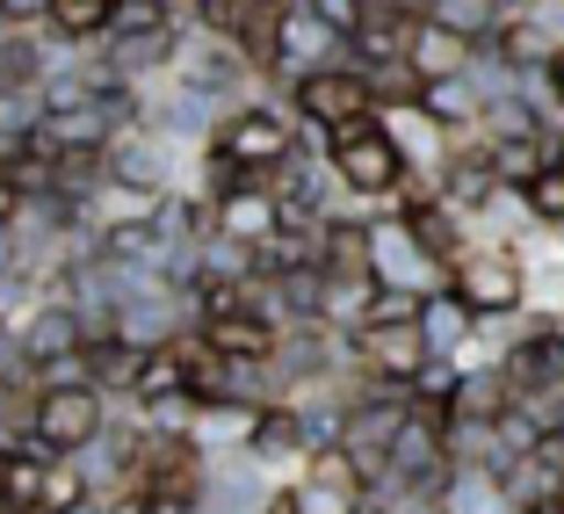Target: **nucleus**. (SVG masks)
Segmentation results:
<instances>
[{
    "label": "nucleus",
    "instance_id": "29",
    "mask_svg": "<svg viewBox=\"0 0 564 514\" xmlns=\"http://www.w3.org/2000/svg\"><path fill=\"white\" fill-rule=\"evenodd\" d=\"M51 0H0V30H44Z\"/></svg>",
    "mask_w": 564,
    "mask_h": 514
},
{
    "label": "nucleus",
    "instance_id": "12",
    "mask_svg": "<svg viewBox=\"0 0 564 514\" xmlns=\"http://www.w3.org/2000/svg\"><path fill=\"white\" fill-rule=\"evenodd\" d=\"M304 457H312V435H304V414L297 406H261V420H253V442H247V464H261L268 479H297Z\"/></svg>",
    "mask_w": 564,
    "mask_h": 514
},
{
    "label": "nucleus",
    "instance_id": "5",
    "mask_svg": "<svg viewBox=\"0 0 564 514\" xmlns=\"http://www.w3.org/2000/svg\"><path fill=\"white\" fill-rule=\"evenodd\" d=\"M492 363L507 370L514 398H535V392H550V384H564V312H543V304H529L514 326L499 333Z\"/></svg>",
    "mask_w": 564,
    "mask_h": 514
},
{
    "label": "nucleus",
    "instance_id": "34",
    "mask_svg": "<svg viewBox=\"0 0 564 514\" xmlns=\"http://www.w3.org/2000/svg\"><path fill=\"white\" fill-rule=\"evenodd\" d=\"M261 514H297V493H290V479H282L275 493H268V507H261Z\"/></svg>",
    "mask_w": 564,
    "mask_h": 514
},
{
    "label": "nucleus",
    "instance_id": "7",
    "mask_svg": "<svg viewBox=\"0 0 564 514\" xmlns=\"http://www.w3.org/2000/svg\"><path fill=\"white\" fill-rule=\"evenodd\" d=\"M326 66H348V36H333L304 0H290V15H282V30H275V66H268L261 87L268 95H290L304 73H326Z\"/></svg>",
    "mask_w": 564,
    "mask_h": 514
},
{
    "label": "nucleus",
    "instance_id": "2",
    "mask_svg": "<svg viewBox=\"0 0 564 514\" xmlns=\"http://www.w3.org/2000/svg\"><path fill=\"white\" fill-rule=\"evenodd\" d=\"M210 146L225 152V160H239L253 182H275L282 160L304 146V124L290 117V101H282V95H247V101H232V109L217 117Z\"/></svg>",
    "mask_w": 564,
    "mask_h": 514
},
{
    "label": "nucleus",
    "instance_id": "33",
    "mask_svg": "<svg viewBox=\"0 0 564 514\" xmlns=\"http://www.w3.org/2000/svg\"><path fill=\"white\" fill-rule=\"evenodd\" d=\"M196 8H203V22H210V30H217V22H232L239 8H247V0H196Z\"/></svg>",
    "mask_w": 564,
    "mask_h": 514
},
{
    "label": "nucleus",
    "instance_id": "28",
    "mask_svg": "<svg viewBox=\"0 0 564 514\" xmlns=\"http://www.w3.org/2000/svg\"><path fill=\"white\" fill-rule=\"evenodd\" d=\"M304 8H312L333 36H355V30H362V15H369V0H304Z\"/></svg>",
    "mask_w": 564,
    "mask_h": 514
},
{
    "label": "nucleus",
    "instance_id": "22",
    "mask_svg": "<svg viewBox=\"0 0 564 514\" xmlns=\"http://www.w3.org/2000/svg\"><path fill=\"white\" fill-rule=\"evenodd\" d=\"M44 471H51V449H36V442L0 449V500H8V514H36V500H44Z\"/></svg>",
    "mask_w": 564,
    "mask_h": 514
},
{
    "label": "nucleus",
    "instance_id": "30",
    "mask_svg": "<svg viewBox=\"0 0 564 514\" xmlns=\"http://www.w3.org/2000/svg\"><path fill=\"white\" fill-rule=\"evenodd\" d=\"M377 514H448V500H427V493H399V500H377Z\"/></svg>",
    "mask_w": 564,
    "mask_h": 514
},
{
    "label": "nucleus",
    "instance_id": "21",
    "mask_svg": "<svg viewBox=\"0 0 564 514\" xmlns=\"http://www.w3.org/2000/svg\"><path fill=\"white\" fill-rule=\"evenodd\" d=\"M507 406H514V384H507V370H499L492 355L464 363V384H456V414H448V420H499Z\"/></svg>",
    "mask_w": 564,
    "mask_h": 514
},
{
    "label": "nucleus",
    "instance_id": "9",
    "mask_svg": "<svg viewBox=\"0 0 564 514\" xmlns=\"http://www.w3.org/2000/svg\"><path fill=\"white\" fill-rule=\"evenodd\" d=\"M290 493H297V514H369V485H362V471H355L348 449L304 457V471L290 479Z\"/></svg>",
    "mask_w": 564,
    "mask_h": 514
},
{
    "label": "nucleus",
    "instance_id": "6",
    "mask_svg": "<svg viewBox=\"0 0 564 514\" xmlns=\"http://www.w3.org/2000/svg\"><path fill=\"white\" fill-rule=\"evenodd\" d=\"M290 117L304 124V138L312 146H326L333 131H348V124H362V117H377V101H369V81L355 66H326V73H304L297 87H290Z\"/></svg>",
    "mask_w": 564,
    "mask_h": 514
},
{
    "label": "nucleus",
    "instance_id": "13",
    "mask_svg": "<svg viewBox=\"0 0 564 514\" xmlns=\"http://www.w3.org/2000/svg\"><path fill=\"white\" fill-rule=\"evenodd\" d=\"M420 341H427V355H448V363H478V341H485V326H478V312H470L456 290H427L420 298Z\"/></svg>",
    "mask_w": 564,
    "mask_h": 514
},
{
    "label": "nucleus",
    "instance_id": "18",
    "mask_svg": "<svg viewBox=\"0 0 564 514\" xmlns=\"http://www.w3.org/2000/svg\"><path fill=\"white\" fill-rule=\"evenodd\" d=\"M485 160H492L499 189L507 196H521V189L543 174L550 160H557V131H514V138H485Z\"/></svg>",
    "mask_w": 564,
    "mask_h": 514
},
{
    "label": "nucleus",
    "instance_id": "16",
    "mask_svg": "<svg viewBox=\"0 0 564 514\" xmlns=\"http://www.w3.org/2000/svg\"><path fill=\"white\" fill-rule=\"evenodd\" d=\"M478 51H485V44H470V36L442 30V22L427 15V22L413 30V58H405V66H413L420 87H442V81H464V73L478 66Z\"/></svg>",
    "mask_w": 564,
    "mask_h": 514
},
{
    "label": "nucleus",
    "instance_id": "19",
    "mask_svg": "<svg viewBox=\"0 0 564 514\" xmlns=\"http://www.w3.org/2000/svg\"><path fill=\"white\" fill-rule=\"evenodd\" d=\"M275 225H282V196L268 182H253V189H239V196L217 203V233L239 239V247H268Z\"/></svg>",
    "mask_w": 564,
    "mask_h": 514
},
{
    "label": "nucleus",
    "instance_id": "31",
    "mask_svg": "<svg viewBox=\"0 0 564 514\" xmlns=\"http://www.w3.org/2000/svg\"><path fill=\"white\" fill-rule=\"evenodd\" d=\"M543 109H550V117L564 124V51H557V58L543 66Z\"/></svg>",
    "mask_w": 564,
    "mask_h": 514
},
{
    "label": "nucleus",
    "instance_id": "1",
    "mask_svg": "<svg viewBox=\"0 0 564 514\" xmlns=\"http://www.w3.org/2000/svg\"><path fill=\"white\" fill-rule=\"evenodd\" d=\"M318 152H326V167H333L340 203H348V211H369V217L391 211L399 189H405V174H413V160H405V146L391 138L383 117H362V124H348V131H333Z\"/></svg>",
    "mask_w": 564,
    "mask_h": 514
},
{
    "label": "nucleus",
    "instance_id": "20",
    "mask_svg": "<svg viewBox=\"0 0 564 514\" xmlns=\"http://www.w3.org/2000/svg\"><path fill=\"white\" fill-rule=\"evenodd\" d=\"M109 22H117V0H51L44 36L58 51H95L109 36Z\"/></svg>",
    "mask_w": 564,
    "mask_h": 514
},
{
    "label": "nucleus",
    "instance_id": "3",
    "mask_svg": "<svg viewBox=\"0 0 564 514\" xmlns=\"http://www.w3.org/2000/svg\"><path fill=\"white\" fill-rule=\"evenodd\" d=\"M448 290H456V298L478 312V326H514V319L535 304L529 261H521V247H507V239H478V247L456 261Z\"/></svg>",
    "mask_w": 564,
    "mask_h": 514
},
{
    "label": "nucleus",
    "instance_id": "8",
    "mask_svg": "<svg viewBox=\"0 0 564 514\" xmlns=\"http://www.w3.org/2000/svg\"><path fill=\"white\" fill-rule=\"evenodd\" d=\"M348 355L369 384L405 392L420 377V363H427V341H420V319H369L362 333H348Z\"/></svg>",
    "mask_w": 564,
    "mask_h": 514
},
{
    "label": "nucleus",
    "instance_id": "27",
    "mask_svg": "<svg viewBox=\"0 0 564 514\" xmlns=\"http://www.w3.org/2000/svg\"><path fill=\"white\" fill-rule=\"evenodd\" d=\"M0 392H36V363L15 326H0Z\"/></svg>",
    "mask_w": 564,
    "mask_h": 514
},
{
    "label": "nucleus",
    "instance_id": "25",
    "mask_svg": "<svg viewBox=\"0 0 564 514\" xmlns=\"http://www.w3.org/2000/svg\"><path fill=\"white\" fill-rule=\"evenodd\" d=\"M87 500H101V493H95V479H87V457H51L36 514H73V507H87Z\"/></svg>",
    "mask_w": 564,
    "mask_h": 514
},
{
    "label": "nucleus",
    "instance_id": "24",
    "mask_svg": "<svg viewBox=\"0 0 564 514\" xmlns=\"http://www.w3.org/2000/svg\"><path fill=\"white\" fill-rule=\"evenodd\" d=\"M514 8H521V0H427V15L442 22V30L470 36V44H492L499 22L514 15Z\"/></svg>",
    "mask_w": 564,
    "mask_h": 514
},
{
    "label": "nucleus",
    "instance_id": "23",
    "mask_svg": "<svg viewBox=\"0 0 564 514\" xmlns=\"http://www.w3.org/2000/svg\"><path fill=\"white\" fill-rule=\"evenodd\" d=\"M138 355L145 349H131V341H117V333H95V341H87V384L117 406V398L131 392V377H138Z\"/></svg>",
    "mask_w": 564,
    "mask_h": 514
},
{
    "label": "nucleus",
    "instance_id": "11",
    "mask_svg": "<svg viewBox=\"0 0 564 514\" xmlns=\"http://www.w3.org/2000/svg\"><path fill=\"white\" fill-rule=\"evenodd\" d=\"M51 73H58V44L44 30H0V109L44 101Z\"/></svg>",
    "mask_w": 564,
    "mask_h": 514
},
{
    "label": "nucleus",
    "instance_id": "17",
    "mask_svg": "<svg viewBox=\"0 0 564 514\" xmlns=\"http://www.w3.org/2000/svg\"><path fill=\"white\" fill-rule=\"evenodd\" d=\"M485 87H478V73H464V81H442V87H420V117L434 124L442 138H478V124H485Z\"/></svg>",
    "mask_w": 564,
    "mask_h": 514
},
{
    "label": "nucleus",
    "instance_id": "4",
    "mask_svg": "<svg viewBox=\"0 0 564 514\" xmlns=\"http://www.w3.org/2000/svg\"><path fill=\"white\" fill-rule=\"evenodd\" d=\"M109 420H117V406L95 384H44L30 398V442L51 449V457H87L109 435Z\"/></svg>",
    "mask_w": 564,
    "mask_h": 514
},
{
    "label": "nucleus",
    "instance_id": "15",
    "mask_svg": "<svg viewBox=\"0 0 564 514\" xmlns=\"http://www.w3.org/2000/svg\"><path fill=\"white\" fill-rule=\"evenodd\" d=\"M318 276L326 282H377V233H369V211H333L326 247H318Z\"/></svg>",
    "mask_w": 564,
    "mask_h": 514
},
{
    "label": "nucleus",
    "instance_id": "10",
    "mask_svg": "<svg viewBox=\"0 0 564 514\" xmlns=\"http://www.w3.org/2000/svg\"><path fill=\"white\" fill-rule=\"evenodd\" d=\"M369 233H377V290H399V298H427V290H442V268L413 247V233H405L391 211L369 217Z\"/></svg>",
    "mask_w": 564,
    "mask_h": 514
},
{
    "label": "nucleus",
    "instance_id": "32",
    "mask_svg": "<svg viewBox=\"0 0 564 514\" xmlns=\"http://www.w3.org/2000/svg\"><path fill=\"white\" fill-rule=\"evenodd\" d=\"M15 217H22V189L0 174V233H15Z\"/></svg>",
    "mask_w": 564,
    "mask_h": 514
},
{
    "label": "nucleus",
    "instance_id": "35",
    "mask_svg": "<svg viewBox=\"0 0 564 514\" xmlns=\"http://www.w3.org/2000/svg\"><path fill=\"white\" fill-rule=\"evenodd\" d=\"M0 514H8V500H0Z\"/></svg>",
    "mask_w": 564,
    "mask_h": 514
},
{
    "label": "nucleus",
    "instance_id": "14",
    "mask_svg": "<svg viewBox=\"0 0 564 514\" xmlns=\"http://www.w3.org/2000/svg\"><path fill=\"white\" fill-rule=\"evenodd\" d=\"M196 333H203V349H217L225 363H275V349H282V319L268 304H247L232 319H203Z\"/></svg>",
    "mask_w": 564,
    "mask_h": 514
},
{
    "label": "nucleus",
    "instance_id": "26",
    "mask_svg": "<svg viewBox=\"0 0 564 514\" xmlns=\"http://www.w3.org/2000/svg\"><path fill=\"white\" fill-rule=\"evenodd\" d=\"M521 211H529L535 233H564V167H557V160H550L543 174L521 189Z\"/></svg>",
    "mask_w": 564,
    "mask_h": 514
}]
</instances>
